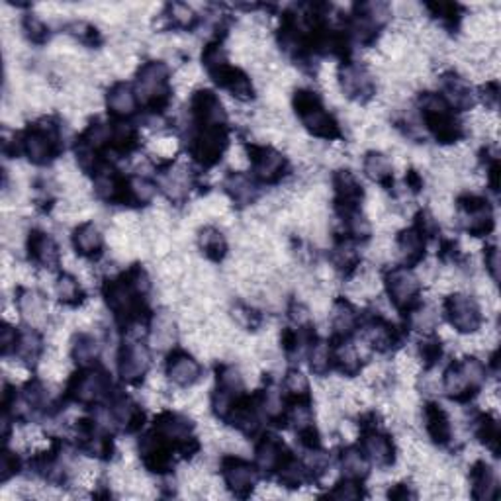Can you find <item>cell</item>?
Returning a JSON list of instances; mask_svg holds the SVG:
<instances>
[{
  "instance_id": "obj_1",
  "label": "cell",
  "mask_w": 501,
  "mask_h": 501,
  "mask_svg": "<svg viewBox=\"0 0 501 501\" xmlns=\"http://www.w3.org/2000/svg\"><path fill=\"white\" fill-rule=\"evenodd\" d=\"M421 120L427 132L443 145H454L464 140V123L456 118L454 110L438 92H421L417 98Z\"/></svg>"
},
{
  "instance_id": "obj_2",
  "label": "cell",
  "mask_w": 501,
  "mask_h": 501,
  "mask_svg": "<svg viewBox=\"0 0 501 501\" xmlns=\"http://www.w3.org/2000/svg\"><path fill=\"white\" fill-rule=\"evenodd\" d=\"M292 106H294L300 123L313 138L323 141H335L343 138L339 122L323 106V100L318 92L310 89H298L294 92V98H292Z\"/></svg>"
},
{
  "instance_id": "obj_3",
  "label": "cell",
  "mask_w": 501,
  "mask_h": 501,
  "mask_svg": "<svg viewBox=\"0 0 501 501\" xmlns=\"http://www.w3.org/2000/svg\"><path fill=\"white\" fill-rule=\"evenodd\" d=\"M133 89L138 92V98L141 106L148 110L161 114L169 108L171 97H173V85H171V69L165 61H145L138 69L135 75Z\"/></svg>"
},
{
  "instance_id": "obj_4",
  "label": "cell",
  "mask_w": 501,
  "mask_h": 501,
  "mask_svg": "<svg viewBox=\"0 0 501 501\" xmlns=\"http://www.w3.org/2000/svg\"><path fill=\"white\" fill-rule=\"evenodd\" d=\"M488 380V364L478 357H470L451 362L443 372V390L454 402H470L482 392Z\"/></svg>"
},
{
  "instance_id": "obj_5",
  "label": "cell",
  "mask_w": 501,
  "mask_h": 501,
  "mask_svg": "<svg viewBox=\"0 0 501 501\" xmlns=\"http://www.w3.org/2000/svg\"><path fill=\"white\" fill-rule=\"evenodd\" d=\"M20 148L31 165H51L63 151L61 125L47 118L31 123L26 132L20 133Z\"/></svg>"
},
{
  "instance_id": "obj_6",
  "label": "cell",
  "mask_w": 501,
  "mask_h": 501,
  "mask_svg": "<svg viewBox=\"0 0 501 501\" xmlns=\"http://www.w3.org/2000/svg\"><path fill=\"white\" fill-rule=\"evenodd\" d=\"M112 395V378L110 374L97 367H85L75 372L67 380V398L81 405H98L110 400Z\"/></svg>"
},
{
  "instance_id": "obj_7",
  "label": "cell",
  "mask_w": 501,
  "mask_h": 501,
  "mask_svg": "<svg viewBox=\"0 0 501 501\" xmlns=\"http://www.w3.org/2000/svg\"><path fill=\"white\" fill-rule=\"evenodd\" d=\"M443 313L456 333L461 335H476L484 326V311L474 296L464 292H453L443 301Z\"/></svg>"
},
{
  "instance_id": "obj_8",
  "label": "cell",
  "mask_w": 501,
  "mask_h": 501,
  "mask_svg": "<svg viewBox=\"0 0 501 501\" xmlns=\"http://www.w3.org/2000/svg\"><path fill=\"white\" fill-rule=\"evenodd\" d=\"M384 288L392 306L402 313L421 304V278L410 267H392L384 275Z\"/></svg>"
},
{
  "instance_id": "obj_9",
  "label": "cell",
  "mask_w": 501,
  "mask_h": 501,
  "mask_svg": "<svg viewBox=\"0 0 501 501\" xmlns=\"http://www.w3.org/2000/svg\"><path fill=\"white\" fill-rule=\"evenodd\" d=\"M456 214L470 237H488L496 227V214L488 198L480 194H463L456 198Z\"/></svg>"
},
{
  "instance_id": "obj_10",
  "label": "cell",
  "mask_w": 501,
  "mask_h": 501,
  "mask_svg": "<svg viewBox=\"0 0 501 501\" xmlns=\"http://www.w3.org/2000/svg\"><path fill=\"white\" fill-rule=\"evenodd\" d=\"M227 145V125H204V128H194L188 153L198 165L214 166L224 159Z\"/></svg>"
},
{
  "instance_id": "obj_11",
  "label": "cell",
  "mask_w": 501,
  "mask_h": 501,
  "mask_svg": "<svg viewBox=\"0 0 501 501\" xmlns=\"http://www.w3.org/2000/svg\"><path fill=\"white\" fill-rule=\"evenodd\" d=\"M250 174L257 183L276 184L288 174V159L270 145H247Z\"/></svg>"
},
{
  "instance_id": "obj_12",
  "label": "cell",
  "mask_w": 501,
  "mask_h": 501,
  "mask_svg": "<svg viewBox=\"0 0 501 501\" xmlns=\"http://www.w3.org/2000/svg\"><path fill=\"white\" fill-rule=\"evenodd\" d=\"M219 472H222L225 488L235 497L253 496L260 476L257 466L239 454H225L219 463Z\"/></svg>"
},
{
  "instance_id": "obj_13",
  "label": "cell",
  "mask_w": 501,
  "mask_h": 501,
  "mask_svg": "<svg viewBox=\"0 0 501 501\" xmlns=\"http://www.w3.org/2000/svg\"><path fill=\"white\" fill-rule=\"evenodd\" d=\"M339 89L343 97H347L352 102L364 104L369 102L376 94V82L370 69L359 61H343L337 72Z\"/></svg>"
},
{
  "instance_id": "obj_14",
  "label": "cell",
  "mask_w": 501,
  "mask_h": 501,
  "mask_svg": "<svg viewBox=\"0 0 501 501\" xmlns=\"http://www.w3.org/2000/svg\"><path fill=\"white\" fill-rule=\"evenodd\" d=\"M151 369V352L141 341L123 343L118 351V374L125 384L143 382Z\"/></svg>"
},
{
  "instance_id": "obj_15",
  "label": "cell",
  "mask_w": 501,
  "mask_h": 501,
  "mask_svg": "<svg viewBox=\"0 0 501 501\" xmlns=\"http://www.w3.org/2000/svg\"><path fill=\"white\" fill-rule=\"evenodd\" d=\"M333 184V204H335L337 216L351 214L361 210L364 200V188L354 173L341 169L331 176Z\"/></svg>"
},
{
  "instance_id": "obj_16",
  "label": "cell",
  "mask_w": 501,
  "mask_h": 501,
  "mask_svg": "<svg viewBox=\"0 0 501 501\" xmlns=\"http://www.w3.org/2000/svg\"><path fill=\"white\" fill-rule=\"evenodd\" d=\"M165 376L176 388L188 390L202 380V364L191 352L183 349H173L166 354Z\"/></svg>"
},
{
  "instance_id": "obj_17",
  "label": "cell",
  "mask_w": 501,
  "mask_h": 501,
  "mask_svg": "<svg viewBox=\"0 0 501 501\" xmlns=\"http://www.w3.org/2000/svg\"><path fill=\"white\" fill-rule=\"evenodd\" d=\"M361 451L369 458L372 466H378L382 470H388L398 461V451L388 433L380 431L378 427H369V429H361Z\"/></svg>"
},
{
  "instance_id": "obj_18",
  "label": "cell",
  "mask_w": 501,
  "mask_h": 501,
  "mask_svg": "<svg viewBox=\"0 0 501 501\" xmlns=\"http://www.w3.org/2000/svg\"><path fill=\"white\" fill-rule=\"evenodd\" d=\"M106 410L110 413L112 429H120L123 433H138L143 427V407L133 398H130V395L112 394Z\"/></svg>"
},
{
  "instance_id": "obj_19",
  "label": "cell",
  "mask_w": 501,
  "mask_h": 501,
  "mask_svg": "<svg viewBox=\"0 0 501 501\" xmlns=\"http://www.w3.org/2000/svg\"><path fill=\"white\" fill-rule=\"evenodd\" d=\"M438 85H441V97L446 100L448 106L454 112H470L476 106L478 94L474 87L470 85L468 79L458 75L456 71H446L438 79Z\"/></svg>"
},
{
  "instance_id": "obj_20",
  "label": "cell",
  "mask_w": 501,
  "mask_h": 501,
  "mask_svg": "<svg viewBox=\"0 0 501 501\" xmlns=\"http://www.w3.org/2000/svg\"><path fill=\"white\" fill-rule=\"evenodd\" d=\"M361 329H362L364 344L376 352H392L395 347H398L400 331L395 329L392 321L378 316V313L369 318L364 323L361 319Z\"/></svg>"
},
{
  "instance_id": "obj_21",
  "label": "cell",
  "mask_w": 501,
  "mask_h": 501,
  "mask_svg": "<svg viewBox=\"0 0 501 501\" xmlns=\"http://www.w3.org/2000/svg\"><path fill=\"white\" fill-rule=\"evenodd\" d=\"M26 250L30 263L38 268H55L61 260V249L57 242L49 234L41 229H31L26 239Z\"/></svg>"
},
{
  "instance_id": "obj_22",
  "label": "cell",
  "mask_w": 501,
  "mask_h": 501,
  "mask_svg": "<svg viewBox=\"0 0 501 501\" xmlns=\"http://www.w3.org/2000/svg\"><path fill=\"white\" fill-rule=\"evenodd\" d=\"M290 454L284 441L275 435H263L255 445V466L260 476H275L280 464Z\"/></svg>"
},
{
  "instance_id": "obj_23",
  "label": "cell",
  "mask_w": 501,
  "mask_h": 501,
  "mask_svg": "<svg viewBox=\"0 0 501 501\" xmlns=\"http://www.w3.org/2000/svg\"><path fill=\"white\" fill-rule=\"evenodd\" d=\"M140 98L138 92H135L133 85L125 81H118L108 89L106 92V108L108 114L118 122H125L130 120L132 116H135V112L140 110Z\"/></svg>"
},
{
  "instance_id": "obj_24",
  "label": "cell",
  "mask_w": 501,
  "mask_h": 501,
  "mask_svg": "<svg viewBox=\"0 0 501 501\" xmlns=\"http://www.w3.org/2000/svg\"><path fill=\"white\" fill-rule=\"evenodd\" d=\"M329 326H331V335L337 343L351 341V337L359 331L361 326L357 308L344 298L335 300L331 304V311H329Z\"/></svg>"
},
{
  "instance_id": "obj_25",
  "label": "cell",
  "mask_w": 501,
  "mask_h": 501,
  "mask_svg": "<svg viewBox=\"0 0 501 501\" xmlns=\"http://www.w3.org/2000/svg\"><path fill=\"white\" fill-rule=\"evenodd\" d=\"M210 77L219 89L227 90L239 102H250L255 98L253 82H250L247 72L242 71L239 67H232L227 63V65H224L222 69H217L216 72H212Z\"/></svg>"
},
{
  "instance_id": "obj_26",
  "label": "cell",
  "mask_w": 501,
  "mask_h": 501,
  "mask_svg": "<svg viewBox=\"0 0 501 501\" xmlns=\"http://www.w3.org/2000/svg\"><path fill=\"white\" fill-rule=\"evenodd\" d=\"M423 425L427 437L438 446H448L453 443V421L446 410L437 402H427L423 405Z\"/></svg>"
},
{
  "instance_id": "obj_27",
  "label": "cell",
  "mask_w": 501,
  "mask_h": 501,
  "mask_svg": "<svg viewBox=\"0 0 501 501\" xmlns=\"http://www.w3.org/2000/svg\"><path fill=\"white\" fill-rule=\"evenodd\" d=\"M395 250L402 260V267H417L423 263L427 250V237L417 225L405 227L395 235Z\"/></svg>"
},
{
  "instance_id": "obj_28",
  "label": "cell",
  "mask_w": 501,
  "mask_h": 501,
  "mask_svg": "<svg viewBox=\"0 0 501 501\" xmlns=\"http://www.w3.org/2000/svg\"><path fill=\"white\" fill-rule=\"evenodd\" d=\"M72 247L77 255L87 260H98L104 253V235L94 222H82L72 229Z\"/></svg>"
},
{
  "instance_id": "obj_29",
  "label": "cell",
  "mask_w": 501,
  "mask_h": 501,
  "mask_svg": "<svg viewBox=\"0 0 501 501\" xmlns=\"http://www.w3.org/2000/svg\"><path fill=\"white\" fill-rule=\"evenodd\" d=\"M224 191L237 206H250L259 198V183L245 171H229L224 179Z\"/></svg>"
},
{
  "instance_id": "obj_30",
  "label": "cell",
  "mask_w": 501,
  "mask_h": 501,
  "mask_svg": "<svg viewBox=\"0 0 501 501\" xmlns=\"http://www.w3.org/2000/svg\"><path fill=\"white\" fill-rule=\"evenodd\" d=\"M470 496L478 501L497 497V476L496 470L486 461H478L470 468Z\"/></svg>"
},
{
  "instance_id": "obj_31",
  "label": "cell",
  "mask_w": 501,
  "mask_h": 501,
  "mask_svg": "<svg viewBox=\"0 0 501 501\" xmlns=\"http://www.w3.org/2000/svg\"><path fill=\"white\" fill-rule=\"evenodd\" d=\"M362 171L367 179L380 184L382 188H390L394 184V163L390 155L382 151H369L362 159Z\"/></svg>"
},
{
  "instance_id": "obj_32",
  "label": "cell",
  "mask_w": 501,
  "mask_h": 501,
  "mask_svg": "<svg viewBox=\"0 0 501 501\" xmlns=\"http://www.w3.org/2000/svg\"><path fill=\"white\" fill-rule=\"evenodd\" d=\"M44 352V337L38 327L28 326L18 329V341L14 349V357L24 364H36Z\"/></svg>"
},
{
  "instance_id": "obj_33",
  "label": "cell",
  "mask_w": 501,
  "mask_h": 501,
  "mask_svg": "<svg viewBox=\"0 0 501 501\" xmlns=\"http://www.w3.org/2000/svg\"><path fill=\"white\" fill-rule=\"evenodd\" d=\"M100 351L102 344L98 343V339L87 331L77 333L71 341V357L79 364V369L94 367L100 359Z\"/></svg>"
},
{
  "instance_id": "obj_34",
  "label": "cell",
  "mask_w": 501,
  "mask_h": 501,
  "mask_svg": "<svg viewBox=\"0 0 501 501\" xmlns=\"http://www.w3.org/2000/svg\"><path fill=\"white\" fill-rule=\"evenodd\" d=\"M339 466H341L343 478L354 480V482H364V480H367L370 474L372 464L361 451V446H347V448H343Z\"/></svg>"
},
{
  "instance_id": "obj_35",
  "label": "cell",
  "mask_w": 501,
  "mask_h": 501,
  "mask_svg": "<svg viewBox=\"0 0 501 501\" xmlns=\"http://www.w3.org/2000/svg\"><path fill=\"white\" fill-rule=\"evenodd\" d=\"M275 476L278 478V484L288 489L304 488L311 480V474H310L308 466L304 464V461H300V458H296L292 453L284 458V463L280 464Z\"/></svg>"
},
{
  "instance_id": "obj_36",
  "label": "cell",
  "mask_w": 501,
  "mask_h": 501,
  "mask_svg": "<svg viewBox=\"0 0 501 501\" xmlns=\"http://www.w3.org/2000/svg\"><path fill=\"white\" fill-rule=\"evenodd\" d=\"M472 433L494 456H499V423L492 413H478L472 417Z\"/></svg>"
},
{
  "instance_id": "obj_37",
  "label": "cell",
  "mask_w": 501,
  "mask_h": 501,
  "mask_svg": "<svg viewBox=\"0 0 501 501\" xmlns=\"http://www.w3.org/2000/svg\"><path fill=\"white\" fill-rule=\"evenodd\" d=\"M333 367L347 378H354L362 370V354L351 341H339L337 347H333Z\"/></svg>"
},
{
  "instance_id": "obj_38",
  "label": "cell",
  "mask_w": 501,
  "mask_h": 501,
  "mask_svg": "<svg viewBox=\"0 0 501 501\" xmlns=\"http://www.w3.org/2000/svg\"><path fill=\"white\" fill-rule=\"evenodd\" d=\"M18 311L22 313V318L34 327H38L39 323L47 321V301L44 296L38 294L34 290H28V288L20 290Z\"/></svg>"
},
{
  "instance_id": "obj_39",
  "label": "cell",
  "mask_w": 501,
  "mask_h": 501,
  "mask_svg": "<svg viewBox=\"0 0 501 501\" xmlns=\"http://www.w3.org/2000/svg\"><path fill=\"white\" fill-rule=\"evenodd\" d=\"M331 265L343 276H352L361 267V253L357 245L349 239H341V242L331 250Z\"/></svg>"
},
{
  "instance_id": "obj_40",
  "label": "cell",
  "mask_w": 501,
  "mask_h": 501,
  "mask_svg": "<svg viewBox=\"0 0 501 501\" xmlns=\"http://www.w3.org/2000/svg\"><path fill=\"white\" fill-rule=\"evenodd\" d=\"M198 247H200L202 255L212 260V263H222L227 255V239L214 225H206L198 234Z\"/></svg>"
},
{
  "instance_id": "obj_41",
  "label": "cell",
  "mask_w": 501,
  "mask_h": 501,
  "mask_svg": "<svg viewBox=\"0 0 501 501\" xmlns=\"http://www.w3.org/2000/svg\"><path fill=\"white\" fill-rule=\"evenodd\" d=\"M54 292H55V296H57L61 304L69 306V308H79L87 298L85 288H82L79 278L69 275V273H61L55 278Z\"/></svg>"
},
{
  "instance_id": "obj_42",
  "label": "cell",
  "mask_w": 501,
  "mask_h": 501,
  "mask_svg": "<svg viewBox=\"0 0 501 501\" xmlns=\"http://www.w3.org/2000/svg\"><path fill=\"white\" fill-rule=\"evenodd\" d=\"M157 194V184L151 183L148 176L132 174L128 176L125 186V206H148Z\"/></svg>"
},
{
  "instance_id": "obj_43",
  "label": "cell",
  "mask_w": 501,
  "mask_h": 501,
  "mask_svg": "<svg viewBox=\"0 0 501 501\" xmlns=\"http://www.w3.org/2000/svg\"><path fill=\"white\" fill-rule=\"evenodd\" d=\"M310 370L316 376H327L333 369V344L323 339H313L308 349Z\"/></svg>"
},
{
  "instance_id": "obj_44",
  "label": "cell",
  "mask_w": 501,
  "mask_h": 501,
  "mask_svg": "<svg viewBox=\"0 0 501 501\" xmlns=\"http://www.w3.org/2000/svg\"><path fill=\"white\" fill-rule=\"evenodd\" d=\"M284 395L286 400L292 403H301V402H311V386L308 376L304 372H300L298 369H290L284 376Z\"/></svg>"
},
{
  "instance_id": "obj_45",
  "label": "cell",
  "mask_w": 501,
  "mask_h": 501,
  "mask_svg": "<svg viewBox=\"0 0 501 501\" xmlns=\"http://www.w3.org/2000/svg\"><path fill=\"white\" fill-rule=\"evenodd\" d=\"M163 16L166 20V26H171L174 30L188 31L198 24V16L194 13V8L184 4V3L169 4V6H166V13Z\"/></svg>"
},
{
  "instance_id": "obj_46",
  "label": "cell",
  "mask_w": 501,
  "mask_h": 501,
  "mask_svg": "<svg viewBox=\"0 0 501 501\" xmlns=\"http://www.w3.org/2000/svg\"><path fill=\"white\" fill-rule=\"evenodd\" d=\"M425 8L429 10L431 16L435 20H438V22H441L445 28H456L463 20V8L458 4L433 3V4H425Z\"/></svg>"
},
{
  "instance_id": "obj_47",
  "label": "cell",
  "mask_w": 501,
  "mask_h": 501,
  "mask_svg": "<svg viewBox=\"0 0 501 501\" xmlns=\"http://www.w3.org/2000/svg\"><path fill=\"white\" fill-rule=\"evenodd\" d=\"M443 357V343L435 333H427L420 341V361L423 362V369H433L437 362H441Z\"/></svg>"
},
{
  "instance_id": "obj_48",
  "label": "cell",
  "mask_w": 501,
  "mask_h": 501,
  "mask_svg": "<svg viewBox=\"0 0 501 501\" xmlns=\"http://www.w3.org/2000/svg\"><path fill=\"white\" fill-rule=\"evenodd\" d=\"M174 337H176V326L173 318L165 316V313L157 316L153 321V341L157 343V347H171L174 343Z\"/></svg>"
},
{
  "instance_id": "obj_49",
  "label": "cell",
  "mask_w": 501,
  "mask_h": 501,
  "mask_svg": "<svg viewBox=\"0 0 501 501\" xmlns=\"http://www.w3.org/2000/svg\"><path fill=\"white\" fill-rule=\"evenodd\" d=\"M22 30L26 38L36 46H44L46 41L49 39V28L46 26V22L38 16H26Z\"/></svg>"
},
{
  "instance_id": "obj_50",
  "label": "cell",
  "mask_w": 501,
  "mask_h": 501,
  "mask_svg": "<svg viewBox=\"0 0 501 501\" xmlns=\"http://www.w3.org/2000/svg\"><path fill=\"white\" fill-rule=\"evenodd\" d=\"M327 496L333 499H361L364 497L362 482H354V480L344 478L343 482H339L331 489V492H327Z\"/></svg>"
},
{
  "instance_id": "obj_51",
  "label": "cell",
  "mask_w": 501,
  "mask_h": 501,
  "mask_svg": "<svg viewBox=\"0 0 501 501\" xmlns=\"http://www.w3.org/2000/svg\"><path fill=\"white\" fill-rule=\"evenodd\" d=\"M20 472V456L14 451L4 448L3 458H0V480L8 482L10 478H14Z\"/></svg>"
},
{
  "instance_id": "obj_52",
  "label": "cell",
  "mask_w": 501,
  "mask_h": 501,
  "mask_svg": "<svg viewBox=\"0 0 501 501\" xmlns=\"http://www.w3.org/2000/svg\"><path fill=\"white\" fill-rule=\"evenodd\" d=\"M478 98H482V102L486 104L488 110H496L497 102H499V82H497V79L486 81V85H482V89H480Z\"/></svg>"
},
{
  "instance_id": "obj_53",
  "label": "cell",
  "mask_w": 501,
  "mask_h": 501,
  "mask_svg": "<svg viewBox=\"0 0 501 501\" xmlns=\"http://www.w3.org/2000/svg\"><path fill=\"white\" fill-rule=\"evenodd\" d=\"M484 267L486 273L494 282L499 280V250L496 245H488L484 249Z\"/></svg>"
},
{
  "instance_id": "obj_54",
  "label": "cell",
  "mask_w": 501,
  "mask_h": 501,
  "mask_svg": "<svg viewBox=\"0 0 501 501\" xmlns=\"http://www.w3.org/2000/svg\"><path fill=\"white\" fill-rule=\"evenodd\" d=\"M16 341H18V329L13 326H4V329H3V354L4 357L14 354Z\"/></svg>"
},
{
  "instance_id": "obj_55",
  "label": "cell",
  "mask_w": 501,
  "mask_h": 501,
  "mask_svg": "<svg viewBox=\"0 0 501 501\" xmlns=\"http://www.w3.org/2000/svg\"><path fill=\"white\" fill-rule=\"evenodd\" d=\"M405 184H407V191H410V192H413V194L421 192V188H423L421 174L417 173L415 169L405 171Z\"/></svg>"
},
{
  "instance_id": "obj_56",
  "label": "cell",
  "mask_w": 501,
  "mask_h": 501,
  "mask_svg": "<svg viewBox=\"0 0 501 501\" xmlns=\"http://www.w3.org/2000/svg\"><path fill=\"white\" fill-rule=\"evenodd\" d=\"M388 496H390L392 499H413V497H415V492H413L410 484H394V486L390 488Z\"/></svg>"
}]
</instances>
